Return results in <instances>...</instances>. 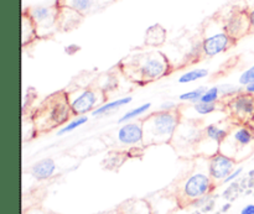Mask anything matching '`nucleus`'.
Here are the masks:
<instances>
[{
  "label": "nucleus",
  "mask_w": 254,
  "mask_h": 214,
  "mask_svg": "<svg viewBox=\"0 0 254 214\" xmlns=\"http://www.w3.org/2000/svg\"><path fill=\"white\" fill-rule=\"evenodd\" d=\"M97 102H98L97 94L91 89H87L73 99V102L71 103V109L76 115H84L86 113L93 111L97 108Z\"/></svg>",
  "instance_id": "obj_8"
},
{
  "label": "nucleus",
  "mask_w": 254,
  "mask_h": 214,
  "mask_svg": "<svg viewBox=\"0 0 254 214\" xmlns=\"http://www.w3.org/2000/svg\"><path fill=\"white\" fill-rule=\"evenodd\" d=\"M30 17L34 21L35 27L39 35L49 34L52 27L57 24V16H59V6L49 5H37L29 9Z\"/></svg>",
  "instance_id": "obj_3"
},
{
  "label": "nucleus",
  "mask_w": 254,
  "mask_h": 214,
  "mask_svg": "<svg viewBox=\"0 0 254 214\" xmlns=\"http://www.w3.org/2000/svg\"><path fill=\"white\" fill-rule=\"evenodd\" d=\"M230 207H231V205H225V207H223V212H226V211L227 210H230Z\"/></svg>",
  "instance_id": "obj_30"
},
{
  "label": "nucleus",
  "mask_w": 254,
  "mask_h": 214,
  "mask_svg": "<svg viewBox=\"0 0 254 214\" xmlns=\"http://www.w3.org/2000/svg\"><path fill=\"white\" fill-rule=\"evenodd\" d=\"M206 134L211 140L216 141V143H222L226 138H227V130L223 128H220L217 125H208L206 128Z\"/></svg>",
  "instance_id": "obj_18"
},
{
  "label": "nucleus",
  "mask_w": 254,
  "mask_h": 214,
  "mask_svg": "<svg viewBox=\"0 0 254 214\" xmlns=\"http://www.w3.org/2000/svg\"><path fill=\"white\" fill-rule=\"evenodd\" d=\"M178 125V115L171 110H161L149 116L143 124L144 138L166 141L173 136Z\"/></svg>",
  "instance_id": "obj_1"
},
{
  "label": "nucleus",
  "mask_w": 254,
  "mask_h": 214,
  "mask_svg": "<svg viewBox=\"0 0 254 214\" xmlns=\"http://www.w3.org/2000/svg\"><path fill=\"white\" fill-rule=\"evenodd\" d=\"M252 129H253V131H254V123H253V126H252Z\"/></svg>",
  "instance_id": "obj_31"
},
{
  "label": "nucleus",
  "mask_w": 254,
  "mask_h": 214,
  "mask_svg": "<svg viewBox=\"0 0 254 214\" xmlns=\"http://www.w3.org/2000/svg\"><path fill=\"white\" fill-rule=\"evenodd\" d=\"M56 171V165L52 159H44L31 167V175L37 180H47Z\"/></svg>",
  "instance_id": "obj_12"
},
{
  "label": "nucleus",
  "mask_w": 254,
  "mask_h": 214,
  "mask_svg": "<svg viewBox=\"0 0 254 214\" xmlns=\"http://www.w3.org/2000/svg\"><path fill=\"white\" fill-rule=\"evenodd\" d=\"M216 108H217L216 103H202V102H198V103H195V106H193V109L200 115H208V114L213 113Z\"/></svg>",
  "instance_id": "obj_22"
},
{
  "label": "nucleus",
  "mask_w": 254,
  "mask_h": 214,
  "mask_svg": "<svg viewBox=\"0 0 254 214\" xmlns=\"http://www.w3.org/2000/svg\"><path fill=\"white\" fill-rule=\"evenodd\" d=\"M248 15H250L251 24H252V27H254V0L252 1H248Z\"/></svg>",
  "instance_id": "obj_26"
},
{
  "label": "nucleus",
  "mask_w": 254,
  "mask_h": 214,
  "mask_svg": "<svg viewBox=\"0 0 254 214\" xmlns=\"http://www.w3.org/2000/svg\"><path fill=\"white\" fill-rule=\"evenodd\" d=\"M246 93L254 94V81L251 82L250 84H247V86H246Z\"/></svg>",
  "instance_id": "obj_28"
},
{
  "label": "nucleus",
  "mask_w": 254,
  "mask_h": 214,
  "mask_svg": "<svg viewBox=\"0 0 254 214\" xmlns=\"http://www.w3.org/2000/svg\"><path fill=\"white\" fill-rule=\"evenodd\" d=\"M210 178L202 173H197V175H193L192 177L189 178L188 182L185 183V187H184V192L190 198H200L210 191Z\"/></svg>",
  "instance_id": "obj_7"
},
{
  "label": "nucleus",
  "mask_w": 254,
  "mask_h": 214,
  "mask_svg": "<svg viewBox=\"0 0 254 214\" xmlns=\"http://www.w3.org/2000/svg\"><path fill=\"white\" fill-rule=\"evenodd\" d=\"M251 27H252V24H251L248 10L238 9L230 14L225 24V31L233 40H237L245 36L246 34H248Z\"/></svg>",
  "instance_id": "obj_4"
},
{
  "label": "nucleus",
  "mask_w": 254,
  "mask_h": 214,
  "mask_svg": "<svg viewBox=\"0 0 254 214\" xmlns=\"http://www.w3.org/2000/svg\"><path fill=\"white\" fill-rule=\"evenodd\" d=\"M221 91L220 87H211V88L206 89V92L203 93L202 98H201L200 102L202 103H216L217 99L220 98Z\"/></svg>",
  "instance_id": "obj_21"
},
{
  "label": "nucleus",
  "mask_w": 254,
  "mask_h": 214,
  "mask_svg": "<svg viewBox=\"0 0 254 214\" xmlns=\"http://www.w3.org/2000/svg\"><path fill=\"white\" fill-rule=\"evenodd\" d=\"M121 214H151L145 201H130L122 206Z\"/></svg>",
  "instance_id": "obj_14"
},
{
  "label": "nucleus",
  "mask_w": 254,
  "mask_h": 214,
  "mask_svg": "<svg viewBox=\"0 0 254 214\" xmlns=\"http://www.w3.org/2000/svg\"><path fill=\"white\" fill-rule=\"evenodd\" d=\"M111 214H121V213H111Z\"/></svg>",
  "instance_id": "obj_32"
},
{
  "label": "nucleus",
  "mask_w": 254,
  "mask_h": 214,
  "mask_svg": "<svg viewBox=\"0 0 254 214\" xmlns=\"http://www.w3.org/2000/svg\"><path fill=\"white\" fill-rule=\"evenodd\" d=\"M233 162L232 159L228 156L217 154L211 159L210 162V175L215 180H225L228 175L233 171Z\"/></svg>",
  "instance_id": "obj_9"
},
{
  "label": "nucleus",
  "mask_w": 254,
  "mask_h": 214,
  "mask_svg": "<svg viewBox=\"0 0 254 214\" xmlns=\"http://www.w3.org/2000/svg\"><path fill=\"white\" fill-rule=\"evenodd\" d=\"M133 98L131 97H123V98H119L117 101L109 102V103L103 104V106H99L92 111V116H101L104 115L107 113H111V111L117 110V109L122 108V107L127 106V104L131 103Z\"/></svg>",
  "instance_id": "obj_13"
},
{
  "label": "nucleus",
  "mask_w": 254,
  "mask_h": 214,
  "mask_svg": "<svg viewBox=\"0 0 254 214\" xmlns=\"http://www.w3.org/2000/svg\"><path fill=\"white\" fill-rule=\"evenodd\" d=\"M168 61L159 52H150V54L139 57V74H140V78L146 79V81L161 78L168 72Z\"/></svg>",
  "instance_id": "obj_2"
},
{
  "label": "nucleus",
  "mask_w": 254,
  "mask_h": 214,
  "mask_svg": "<svg viewBox=\"0 0 254 214\" xmlns=\"http://www.w3.org/2000/svg\"><path fill=\"white\" fill-rule=\"evenodd\" d=\"M150 107H151V103L141 104V106H139V107H136V108L131 109V110L127 111V113L124 114V115L122 116L118 121L119 123H129V120H131V119H135V118H138V116L145 114L146 111L150 109Z\"/></svg>",
  "instance_id": "obj_17"
},
{
  "label": "nucleus",
  "mask_w": 254,
  "mask_h": 214,
  "mask_svg": "<svg viewBox=\"0 0 254 214\" xmlns=\"http://www.w3.org/2000/svg\"><path fill=\"white\" fill-rule=\"evenodd\" d=\"M232 37L227 34L226 31L223 32H216V34L211 35V36L206 37L203 40L202 49L206 56L215 57L217 54H222L226 50L230 49L231 44H232Z\"/></svg>",
  "instance_id": "obj_5"
},
{
  "label": "nucleus",
  "mask_w": 254,
  "mask_h": 214,
  "mask_svg": "<svg viewBox=\"0 0 254 214\" xmlns=\"http://www.w3.org/2000/svg\"><path fill=\"white\" fill-rule=\"evenodd\" d=\"M196 214H198V213H196Z\"/></svg>",
  "instance_id": "obj_33"
},
{
  "label": "nucleus",
  "mask_w": 254,
  "mask_h": 214,
  "mask_svg": "<svg viewBox=\"0 0 254 214\" xmlns=\"http://www.w3.org/2000/svg\"><path fill=\"white\" fill-rule=\"evenodd\" d=\"M174 107H175L174 103H165L161 106V110H173Z\"/></svg>",
  "instance_id": "obj_29"
},
{
  "label": "nucleus",
  "mask_w": 254,
  "mask_h": 214,
  "mask_svg": "<svg viewBox=\"0 0 254 214\" xmlns=\"http://www.w3.org/2000/svg\"><path fill=\"white\" fill-rule=\"evenodd\" d=\"M143 139L144 129L139 123H126L118 131V140L123 145H135Z\"/></svg>",
  "instance_id": "obj_10"
},
{
  "label": "nucleus",
  "mask_w": 254,
  "mask_h": 214,
  "mask_svg": "<svg viewBox=\"0 0 254 214\" xmlns=\"http://www.w3.org/2000/svg\"><path fill=\"white\" fill-rule=\"evenodd\" d=\"M87 121H88V116H86V115L77 116L76 119H73L72 121H69L66 126H62L61 130L59 131V135H64V134H67V133H71V131L78 129L79 126L84 125Z\"/></svg>",
  "instance_id": "obj_20"
},
{
  "label": "nucleus",
  "mask_w": 254,
  "mask_h": 214,
  "mask_svg": "<svg viewBox=\"0 0 254 214\" xmlns=\"http://www.w3.org/2000/svg\"><path fill=\"white\" fill-rule=\"evenodd\" d=\"M220 91L222 96H232V94H237L240 92V87H235L232 84H226V86H221Z\"/></svg>",
  "instance_id": "obj_24"
},
{
  "label": "nucleus",
  "mask_w": 254,
  "mask_h": 214,
  "mask_svg": "<svg viewBox=\"0 0 254 214\" xmlns=\"http://www.w3.org/2000/svg\"><path fill=\"white\" fill-rule=\"evenodd\" d=\"M206 92L205 87H198V88L193 89V91L186 92V93H183L179 96V99L183 102H192V103H198L202 98L203 93Z\"/></svg>",
  "instance_id": "obj_19"
},
{
  "label": "nucleus",
  "mask_w": 254,
  "mask_h": 214,
  "mask_svg": "<svg viewBox=\"0 0 254 214\" xmlns=\"http://www.w3.org/2000/svg\"><path fill=\"white\" fill-rule=\"evenodd\" d=\"M236 143L241 146H247L250 145L254 139V131L253 129L247 128V126H242V128L237 129L233 135Z\"/></svg>",
  "instance_id": "obj_16"
},
{
  "label": "nucleus",
  "mask_w": 254,
  "mask_h": 214,
  "mask_svg": "<svg viewBox=\"0 0 254 214\" xmlns=\"http://www.w3.org/2000/svg\"><path fill=\"white\" fill-rule=\"evenodd\" d=\"M242 171H243V168H242V167H241V168H238V170H235V171H232V172H231L230 175H228L227 177H226L225 180H223V182H225V183L232 182L233 180H236V178H237L238 176H240L241 173H242Z\"/></svg>",
  "instance_id": "obj_25"
},
{
  "label": "nucleus",
  "mask_w": 254,
  "mask_h": 214,
  "mask_svg": "<svg viewBox=\"0 0 254 214\" xmlns=\"http://www.w3.org/2000/svg\"><path fill=\"white\" fill-rule=\"evenodd\" d=\"M109 0H57L59 6L69 7L82 16L97 11L102 6H106Z\"/></svg>",
  "instance_id": "obj_6"
},
{
  "label": "nucleus",
  "mask_w": 254,
  "mask_h": 214,
  "mask_svg": "<svg viewBox=\"0 0 254 214\" xmlns=\"http://www.w3.org/2000/svg\"><path fill=\"white\" fill-rule=\"evenodd\" d=\"M233 113L240 118H253L254 116V97L253 94H240L231 102Z\"/></svg>",
  "instance_id": "obj_11"
},
{
  "label": "nucleus",
  "mask_w": 254,
  "mask_h": 214,
  "mask_svg": "<svg viewBox=\"0 0 254 214\" xmlns=\"http://www.w3.org/2000/svg\"><path fill=\"white\" fill-rule=\"evenodd\" d=\"M207 76H208V69L206 68L191 69V71L186 72V73H184L183 76L179 77V83L180 84L192 83V82L198 81V79H202Z\"/></svg>",
  "instance_id": "obj_15"
},
{
  "label": "nucleus",
  "mask_w": 254,
  "mask_h": 214,
  "mask_svg": "<svg viewBox=\"0 0 254 214\" xmlns=\"http://www.w3.org/2000/svg\"><path fill=\"white\" fill-rule=\"evenodd\" d=\"M241 214H254V205H248L241 211Z\"/></svg>",
  "instance_id": "obj_27"
},
{
  "label": "nucleus",
  "mask_w": 254,
  "mask_h": 214,
  "mask_svg": "<svg viewBox=\"0 0 254 214\" xmlns=\"http://www.w3.org/2000/svg\"><path fill=\"white\" fill-rule=\"evenodd\" d=\"M254 81V64L252 67H250L248 69H246L242 74L240 76V84L241 86H247L251 82Z\"/></svg>",
  "instance_id": "obj_23"
}]
</instances>
